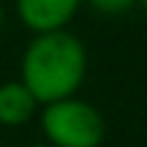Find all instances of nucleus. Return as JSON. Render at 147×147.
Returning <instances> with one entry per match:
<instances>
[{
    "instance_id": "3",
    "label": "nucleus",
    "mask_w": 147,
    "mask_h": 147,
    "mask_svg": "<svg viewBox=\"0 0 147 147\" xmlns=\"http://www.w3.org/2000/svg\"><path fill=\"white\" fill-rule=\"evenodd\" d=\"M82 0H16V16L19 22L38 33L65 30V25L76 16Z\"/></svg>"
},
{
    "instance_id": "7",
    "label": "nucleus",
    "mask_w": 147,
    "mask_h": 147,
    "mask_svg": "<svg viewBox=\"0 0 147 147\" xmlns=\"http://www.w3.org/2000/svg\"><path fill=\"white\" fill-rule=\"evenodd\" d=\"M3 19H5V14H3V5H0V30H3Z\"/></svg>"
},
{
    "instance_id": "5",
    "label": "nucleus",
    "mask_w": 147,
    "mask_h": 147,
    "mask_svg": "<svg viewBox=\"0 0 147 147\" xmlns=\"http://www.w3.org/2000/svg\"><path fill=\"white\" fill-rule=\"evenodd\" d=\"M82 3H87L90 8L98 11V14L117 16V14H125V11H131L134 5L139 3V0H82Z\"/></svg>"
},
{
    "instance_id": "2",
    "label": "nucleus",
    "mask_w": 147,
    "mask_h": 147,
    "mask_svg": "<svg viewBox=\"0 0 147 147\" xmlns=\"http://www.w3.org/2000/svg\"><path fill=\"white\" fill-rule=\"evenodd\" d=\"M41 131L52 147H101L106 120L93 104L71 95L41 106Z\"/></svg>"
},
{
    "instance_id": "8",
    "label": "nucleus",
    "mask_w": 147,
    "mask_h": 147,
    "mask_svg": "<svg viewBox=\"0 0 147 147\" xmlns=\"http://www.w3.org/2000/svg\"><path fill=\"white\" fill-rule=\"evenodd\" d=\"M30 147H52V144H47V142H44V144H30Z\"/></svg>"
},
{
    "instance_id": "6",
    "label": "nucleus",
    "mask_w": 147,
    "mask_h": 147,
    "mask_svg": "<svg viewBox=\"0 0 147 147\" xmlns=\"http://www.w3.org/2000/svg\"><path fill=\"white\" fill-rule=\"evenodd\" d=\"M136 5H142V11H144V14H147V0H139V3Z\"/></svg>"
},
{
    "instance_id": "4",
    "label": "nucleus",
    "mask_w": 147,
    "mask_h": 147,
    "mask_svg": "<svg viewBox=\"0 0 147 147\" xmlns=\"http://www.w3.org/2000/svg\"><path fill=\"white\" fill-rule=\"evenodd\" d=\"M41 109L33 93L19 82V79H8L0 84V125L5 128H19L36 117Z\"/></svg>"
},
{
    "instance_id": "1",
    "label": "nucleus",
    "mask_w": 147,
    "mask_h": 147,
    "mask_svg": "<svg viewBox=\"0 0 147 147\" xmlns=\"http://www.w3.org/2000/svg\"><path fill=\"white\" fill-rule=\"evenodd\" d=\"M87 76V49L74 33L55 30L30 38L19 60V82L38 106L71 98Z\"/></svg>"
}]
</instances>
